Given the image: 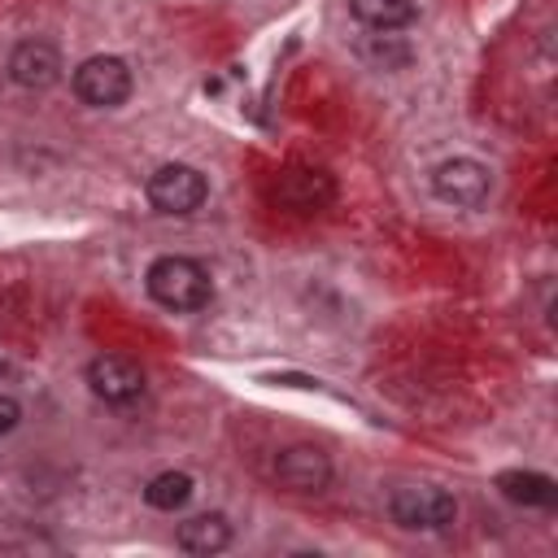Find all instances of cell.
I'll return each mask as SVG.
<instances>
[{
	"instance_id": "5b68a950",
	"label": "cell",
	"mask_w": 558,
	"mask_h": 558,
	"mask_svg": "<svg viewBox=\"0 0 558 558\" xmlns=\"http://www.w3.org/2000/svg\"><path fill=\"white\" fill-rule=\"evenodd\" d=\"M488 187H493L488 166H480L475 157H449L432 174V192L445 205H458V209H480L488 201Z\"/></svg>"
},
{
	"instance_id": "3957f363",
	"label": "cell",
	"mask_w": 558,
	"mask_h": 558,
	"mask_svg": "<svg viewBox=\"0 0 558 558\" xmlns=\"http://www.w3.org/2000/svg\"><path fill=\"white\" fill-rule=\"evenodd\" d=\"M144 192H148V205H153L157 214H174V218H187V214H196V209L205 205V196H209V183H205V174H201L196 166L170 161V166H157V170L148 174Z\"/></svg>"
},
{
	"instance_id": "4fadbf2b",
	"label": "cell",
	"mask_w": 558,
	"mask_h": 558,
	"mask_svg": "<svg viewBox=\"0 0 558 558\" xmlns=\"http://www.w3.org/2000/svg\"><path fill=\"white\" fill-rule=\"evenodd\" d=\"M192 475L187 471H161V475H153L148 484H144V501L153 506V510H166V514H174V510H183L187 501H192Z\"/></svg>"
},
{
	"instance_id": "8992f818",
	"label": "cell",
	"mask_w": 558,
	"mask_h": 558,
	"mask_svg": "<svg viewBox=\"0 0 558 558\" xmlns=\"http://www.w3.org/2000/svg\"><path fill=\"white\" fill-rule=\"evenodd\" d=\"M87 388L109 405H131L144 392V371L126 353H100L87 362Z\"/></svg>"
},
{
	"instance_id": "9c48e42d",
	"label": "cell",
	"mask_w": 558,
	"mask_h": 558,
	"mask_svg": "<svg viewBox=\"0 0 558 558\" xmlns=\"http://www.w3.org/2000/svg\"><path fill=\"white\" fill-rule=\"evenodd\" d=\"M61 52H57V44H48V39H22L13 52H9V78L17 83V87H26V92H44V87H52L57 78H61Z\"/></svg>"
},
{
	"instance_id": "7c38bea8",
	"label": "cell",
	"mask_w": 558,
	"mask_h": 558,
	"mask_svg": "<svg viewBox=\"0 0 558 558\" xmlns=\"http://www.w3.org/2000/svg\"><path fill=\"white\" fill-rule=\"evenodd\" d=\"M349 13L371 31H401L414 22V0H349Z\"/></svg>"
},
{
	"instance_id": "52a82bcc",
	"label": "cell",
	"mask_w": 558,
	"mask_h": 558,
	"mask_svg": "<svg viewBox=\"0 0 558 558\" xmlns=\"http://www.w3.org/2000/svg\"><path fill=\"white\" fill-rule=\"evenodd\" d=\"M331 196H336V179L314 166H288L275 179V201L292 214H318L323 205H331Z\"/></svg>"
},
{
	"instance_id": "6da1fadb",
	"label": "cell",
	"mask_w": 558,
	"mask_h": 558,
	"mask_svg": "<svg viewBox=\"0 0 558 558\" xmlns=\"http://www.w3.org/2000/svg\"><path fill=\"white\" fill-rule=\"evenodd\" d=\"M144 288L148 296L161 305V310H174V314H192V310H205L209 296H214V283H209V270L192 257H179V253H166L148 266L144 275Z\"/></svg>"
},
{
	"instance_id": "30bf717a",
	"label": "cell",
	"mask_w": 558,
	"mask_h": 558,
	"mask_svg": "<svg viewBox=\"0 0 558 558\" xmlns=\"http://www.w3.org/2000/svg\"><path fill=\"white\" fill-rule=\"evenodd\" d=\"M174 541H179L183 554H222L231 545V523H227V514L205 510V514L183 519L179 532H174Z\"/></svg>"
},
{
	"instance_id": "5bb4252c",
	"label": "cell",
	"mask_w": 558,
	"mask_h": 558,
	"mask_svg": "<svg viewBox=\"0 0 558 558\" xmlns=\"http://www.w3.org/2000/svg\"><path fill=\"white\" fill-rule=\"evenodd\" d=\"M17 423H22V405H17V397L0 392V436H9Z\"/></svg>"
},
{
	"instance_id": "8fae6325",
	"label": "cell",
	"mask_w": 558,
	"mask_h": 558,
	"mask_svg": "<svg viewBox=\"0 0 558 558\" xmlns=\"http://www.w3.org/2000/svg\"><path fill=\"white\" fill-rule=\"evenodd\" d=\"M497 488L514 501V506H554L558 501V484L541 471H501L497 475Z\"/></svg>"
},
{
	"instance_id": "277c9868",
	"label": "cell",
	"mask_w": 558,
	"mask_h": 558,
	"mask_svg": "<svg viewBox=\"0 0 558 558\" xmlns=\"http://www.w3.org/2000/svg\"><path fill=\"white\" fill-rule=\"evenodd\" d=\"M70 87H74V96H78L83 105H92V109H118V105L131 96L135 78H131V65H126L122 57H87V61L74 70Z\"/></svg>"
},
{
	"instance_id": "7a4b0ae2",
	"label": "cell",
	"mask_w": 558,
	"mask_h": 558,
	"mask_svg": "<svg viewBox=\"0 0 558 558\" xmlns=\"http://www.w3.org/2000/svg\"><path fill=\"white\" fill-rule=\"evenodd\" d=\"M388 514L405 532H445L458 519V501L436 484H405L388 497Z\"/></svg>"
},
{
	"instance_id": "ba28073f",
	"label": "cell",
	"mask_w": 558,
	"mask_h": 558,
	"mask_svg": "<svg viewBox=\"0 0 558 558\" xmlns=\"http://www.w3.org/2000/svg\"><path fill=\"white\" fill-rule=\"evenodd\" d=\"M336 466L318 445H288L275 458V480L292 493H323L331 484Z\"/></svg>"
}]
</instances>
